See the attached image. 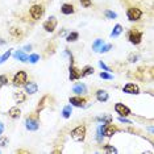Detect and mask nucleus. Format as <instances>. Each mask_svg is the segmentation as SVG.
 <instances>
[{"mask_svg":"<svg viewBox=\"0 0 154 154\" xmlns=\"http://www.w3.org/2000/svg\"><path fill=\"white\" fill-rule=\"evenodd\" d=\"M124 92L132 94V95H137V94H140V88L134 83H128V85L124 86Z\"/></svg>","mask_w":154,"mask_h":154,"instance_id":"nucleus-9","label":"nucleus"},{"mask_svg":"<svg viewBox=\"0 0 154 154\" xmlns=\"http://www.w3.org/2000/svg\"><path fill=\"white\" fill-rule=\"evenodd\" d=\"M119 120H120L121 122H127V124H131V121H128V120H127V119H124V117H122V116H121L120 119H119Z\"/></svg>","mask_w":154,"mask_h":154,"instance_id":"nucleus-39","label":"nucleus"},{"mask_svg":"<svg viewBox=\"0 0 154 154\" xmlns=\"http://www.w3.org/2000/svg\"><path fill=\"white\" fill-rule=\"evenodd\" d=\"M72 113V109H71V106H66L63 108V111H62V116H63L65 119H69L70 116H71Z\"/></svg>","mask_w":154,"mask_h":154,"instance_id":"nucleus-21","label":"nucleus"},{"mask_svg":"<svg viewBox=\"0 0 154 154\" xmlns=\"http://www.w3.org/2000/svg\"><path fill=\"white\" fill-rule=\"evenodd\" d=\"M55 26H57V19H55L54 16H51L48 21L44 23V29L46 30V32H53L55 29Z\"/></svg>","mask_w":154,"mask_h":154,"instance_id":"nucleus-7","label":"nucleus"},{"mask_svg":"<svg viewBox=\"0 0 154 154\" xmlns=\"http://www.w3.org/2000/svg\"><path fill=\"white\" fill-rule=\"evenodd\" d=\"M116 132H117V128L115 127L113 124H111V122H108L107 125L103 127V133H104V136H107V137H112Z\"/></svg>","mask_w":154,"mask_h":154,"instance_id":"nucleus-8","label":"nucleus"},{"mask_svg":"<svg viewBox=\"0 0 154 154\" xmlns=\"http://www.w3.org/2000/svg\"><path fill=\"white\" fill-rule=\"evenodd\" d=\"M115 111L117 112L120 116H129L131 115V109L127 107V106H124V104H121V103H117L116 106H115Z\"/></svg>","mask_w":154,"mask_h":154,"instance_id":"nucleus-6","label":"nucleus"},{"mask_svg":"<svg viewBox=\"0 0 154 154\" xmlns=\"http://www.w3.org/2000/svg\"><path fill=\"white\" fill-rule=\"evenodd\" d=\"M30 49H32V46H30V45H26V46L24 48V50H25V51H28V50H30Z\"/></svg>","mask_w":154,"mask_h":154,"instance_id":"nucleus-41","label":"nucleus"},{"mask_svg":"<svg viewBox=\"0 0 154 154\" xmlns=\"http://www.w3.org/2000/svg\"><path fill=\"white\" fill-rule=\"evenodd\" d=\"M3 44H5V41L4 40H0V45H3Z\"/></svg>","mask_w":154,"mask_h":154,"instance_id":"nucleus-42","label":"nucleus"},{"mask_svg":"<svg viewBox=\"0 0 154 154\" xmlns=\"http://www.w3.org/2000/svg\"><path fill=\"white\" fill-rule=\"evenodd\" d=\"M8 142V140H7L5 137H3V138H0V146H5V143Z\"/></svg>","mask_w":154,"mask_h":154,"instance_id":"nucleus-38","label":"nucleus"},{"mask_svg":"<svg viewBox=\"0 0 154 154\" xmlns=\"http://www.w3.org/2000/svg\"><path fill=\"white\" fill-rule=\"evenodd\" d=\"M13 99L16 100V103H24L25 101V95H24V92H15L13 94Z\"/></svg>","mask_w":154,"mask_h":154,"instance_id":"nucleus-19","label":"nucleus"},{"mask_svg":"<svg viewBox=\"0 0 154 154\" xmlns=\"http://www.w3.org/2000/svg\"><path fill=\"white\" fill-rule=\"evenodd\" d=\"M11 54H12V50H8V51H5V53L3 54L2 57H0V65H2L3 62H5L7 59H8L9 57H11Z\"/></svg>","mask_w":154,"mask_h":154,"instance_id":"nucleus-24","label":"nucleus"},{"mask_svg":"<svg viewBox=\"0 0 154 154\" xmlns=\"http://www.w3.org/2000/svg\"><path fill=\"white\" fill-rule=\"evenodd\" d=\"M106 16L108 17V19H116L117 15L115 12H112V11H106Z\"/></svg>","mask_w":154,"mask_h":154,"instance_id":"nucleus-33","label":"nucleus"},{"mask_svg":"<svg viewBox=\"0 0 154 154\" xmlns=\"http://www.w3.org/2000/svg\"><path fill=\"white\" fill-rule=\"evenodd\" d=\"M38 61H40V55H38V54H32L29 57V62H30V63H36V62H38Z\"/></svg>","mask_w":154,"mask_h":154,"instance_id":"nucleus-28","label":"nucleus"},{"mask_svg":"<svg viewBox=\"0 0 154 154\" xmlns=\"http://www.w3.org/2000/svg\"><path fill=\"white\" fill-rule=\"evenodd\" d=\"M11 34H12V36L19 37V36H21V30L17 29V28H12V29H11Z\"/></svg>","mask_w":154,"mask_h":154,"instance_id":"nucleus-30","label":"nucleus"},{"mask_svg":"<svg viewBox=\"0 0 154 154\" xmlns=\"http://www.w3.org/2000/svg\"><path fill=\"white\" fill-rule=\"evenodd\" d=\"M25 91H26L28 94H30V95H33V94H36L37 91H38V86L34 82L25 83Z\"/></svg>","mask_w":154,"mask_h":154,"instance_id":"nucleus-14","label":"nucleus"},{"mask_svg":"<svg viewBox=\"0 0 154 154\" xmlns=\"http://www.w3.org/2000/svg\"><path fill=\"white\" fill-rule=\"evenodd\" d=\"M61 11L63 15H71V13H74V7L71 4H63L61 8Z\"/></svg>","mask_w":154,"mask_h":154,"instance_id":"nucleus-18","label":"nucleus"},{"mask_svg":"<svg viewBox=\"0 0 154 154\" xmlns=\"http://www.w3.org/2000/svg\"><path fill=\"white\" fill-rule=\"evenodd\" d=\"M127 16H128V19L131 20V21H137V20L141 19V16H142V11L140 8H129L128 9V12H127Z\"/></svg>","mask_w":154,"mask_h":154,"instance_id":"nucleus-2","label":"nucleus"},{"mask_svg":"<svg viewBox=\"0 0 154 154\" xmlns=\"http://www.w3.org/2000/svg\"><path fill=\"white\" fill-rule=\"evenodd\" d=\"M99 66H100V67L104 70V71H111V69L108 67V66L104 65V62H103V61H99Z\"/></svg>","mask_w":154,"mask_h":154,"instance_id":"nucleus-35","label":"nucleus"},{"mask_svg":"<svg viewBox=\"0 0 154 154\" xmlns=\"http://www.w3.org/2000/svg\"><path fill=\"white\" fill-rule=\"evenodd\" d=\"M94 71H95V70H94L92 66H86V67L83 69V71L80 72V75L82 76H88L91 74H94Z\"/></svg>","mask_w":154,"mask_h":154,"instance_id":"nucleus-20","label":"nucleus"},{"mask_svg":"<svg viewBox=\"0 0 154 154\" xmlns=\"http://www.w3.org/2000/svg\"><path fill=\"white\" fill-rule=\"evenodd\" d=\"M42 15H44V8H42V5L34 4L32 8H30V16H32L33 20L41 19V17H42Z\"/></svg>","mask_w":154,"mask_h":154,"instance_id":"nucleus-4","label":"nucleus"},{"mask_svg":"<svg viewBox=\"0 0 154 154\" xmlns=\"http://www.w3.org/2000/svg\"><path fill=\"white\" fill-rule=\"evenodd\" d=\"M97 120H99V121H103V124H108V122H111V121H112V116H111V115H107V116L99 117Z\"/></svg>","mask_w":154,"mask_h":154,"instance_id":"nucleus-27","label":"nucleus"},{"mask_svg":"<svg viewBox=\"0 0 154 154\" xmlns=\"http://www.w3.org/2000/svg\"><path fill=\"white\" fill-rule=\"evenodd\" d=\"M108 97H109V96H108V92H107V91H104V90H99L96 92V99L99 101H103V103H104V101L108 100Z\"/></svg>","mask_w":154,"mask_h":154,"instance_id":"nucleus-15","label":"nucleus"},{"mask_svg":"<svg viewBox=\"0 0 154 154\" xmlns=\"http://www.w3.org/2000/svg\"><path fill=\"white\" fill-rule=\"evenodd\" d=\"M8 83V78L7 75H0V86H5Z\"/></svg>","mask_w":154,"mask_h":154,"instance_id":"nucleus-31","label":"nucleus"},{"mask_svg":"<svg viewBox=\"0 0 154 154\" xmlns=\"http://www.w3.org/2000/svg\"><path fill=\"white\" fill-rule=\"evenodd\" d=\"M78 37H79V34H78V33H76V32H72V33H70V34H69L66 40H67L69 42H74V41L78 40Z\"/></svg>","mask_w":154,"mask_h":154,"instance_id":"nucleus-23","label":"nucleus"},{"mask_svg":"<svg viewBox=\"0 0 154 154\" xmlns=\"http://www.w3.org/2000/svg\"><path fill=\"white\" fill-rule=\"evenodd\" d=\"M70 75H69V78H70V80H76V79H79L80 76V71L76 67H74L72 65H70Z\"/></svg>","mask_w":154,"mask_h":154,"instance_id":"nucleus-12","label":"nucleus"},{"mask_svg":"<svg viewBox=\"0 0 154 154\" xmlns=\"http://www.w3.org/2000/svg\"><path fill=\"white\" fill-rule=\"evenodd\" d=\"M80 3H82V5L86 7V8H88V7H91V4H92L91 0H80Z\"/></svg>","mask_w":154,"mask_h":154,"instance_id":"nucleus-34","label":"nucleus"},{"mask_svg":"<svg viewBox=\"0 0 154 154\" xmlns=\"http://www.w3.org/2000/svg\"><path fill=\"white\" fill-rule=\"evenodd\" d=\"M142 40V33L138 32V30H131L129 32V41H131L132 44L134 45H138L140 42H141Z\"/></svg>","mask_w":154,"mask_h":154,"instance_id":"nucleus-5","label":"nucleus"},{"mask_svg":"<svg viewBox=\"0 0 154 154\" xmlns=\"http://www.w3.org/2000/svg\"><path fill=\"white\" fill-rule=\"evenodd\" d=\"M3 131H4V125H3V122L0 121V134L3 133Z\"/></svg>","mask_w":154,"mask_h":154,"instance_id":"nucleus-40","label":"nucleus"},{"mask_svg":"<svg viewBox=\"0 0 154 154\" xmlns=\"http://www.w3.org/2000/svg\"><path fill=\"white\" fill-rule=\"evenodd\" d=\"M101 136H103V127L97 129V141H101Z\"/></svg>","mask_w":154,"mask_h":154,"instance_id":"nucleus-36","label":"nucleus"},{"mask_svg":"<svg viewBox=\"0 0 154 154\" xmlns=\"http://www.w3.org/2000/svg\"><path fill=\"white\" fill-rule=\"evenodd\" d=\"M104 152H107V153H117V150H116V148H113V146H111V145H106L104 146Z\"/></svg>","mask_w":154,"mask_h":154,"instance_id":"nucleus-29","label":"nucleus"},{"mask_svg":"<svg viewBox=\"0 0 154 154\" xmlns=\"http://www.w3.org/2000/svg\"><path fill=\"white\" fill-rule=\"evenodd\" d=\"M15 58L19 59V61H21V62H28V61H29V55L25 54V53H24V51H21V50L16 51V53H15Z\"/></svg>","mask_w":154,"mask_h":154,"instance_id":"nucleus-16","label":"nucleus"},{"mask_svg":"<svg viewBox=\"0 0 154 154\" xmlns=\"http://www.w3.org/2000/svg\"><path fill=\"white\" fill-rule=\"evenodd\" d=\"M8 115H9V117H12V119H19L20 115H21V111L17 107H12L11 109L8 111Z\"/></svg>","mask_w":154,"mask_h":154,"instance_id":"nucleus-17","label":"nucleus"},{"mask_svg":"<svg viewBox=\"0 0 154 154\" xmlns=\"http://www.w3.org/2000/svg\"><path fill=\"white\" fill-rule=\"evenodd\" d=\"M103 45V40H96L95 42L92 44V50H95V51H99V49L100 46Z\"/></svg>","mask_w":154,"mask_h":154,"instance_id":"nucleus-25","label":"nucleus"},{"mask_svg":"<svg viewBox=\"0 0 154 154\" xmlns=\"http://www.w3.org/2000/svg\"><path fill=\"white\" fill-rule=\"evenodd\" d=\"M86 137V127L85 125H79L75 129L71 131V138L74 141H83Z\"/></svg>","mask_w":154,"mask_h":154,"instance_id":"nucleus-1","label":"nucleus"},{"mask_svg":"<svg viewBox=\"0 0 154 154\" xmlns=\"http://www.w3.org/2000/svg\"><path fill=\"white\" fill-rule=\"evenodd\" d=\"M100 78L101 79H113V75L108 74V72H100Z\"/></svg>","mask_w":154,"mask_h":154,"instance_id":"nucleus-32","label":"nucleus"},{"mask_svg":"<svg viewBox=\"0 0 154 154\" xmlns=\"http://www.w3.org/2000/svg\"><path fill=\"white\" fill-rule=\"evenodd\" d=\"M25 127H26L28 131H37L38 129V121L34 120V119H26Z\"/></svg>","mask_w":154,"mask_h":154,"instance_id":"nucleus-11","label":"nucleus"},{"mask_svg":"<svg viewBox=\"0 0 154 154\" xmlns=\"http://www.w3.org/2000/svg\"><path fill=\"white\" fill-rule=\"evenodd\" d=\"M69 101L71 103V106H75V107H85L86 104V99H83V97H79V96H72L70 97Z\"/></svg>","mask_w":154,"mask_h":154,"instance_id":"nucleus-10","label":"nucleus"},{"mask_svg":"<svg viewBox=\"0 0 154 154\" xmlns=\"http://www.w3.org/2000/svg\"><path fill=\"white\" fill-rule=\"evenodd\" d=\"M111 48H112V45L111 44H107V45H101V46H100V49H99V51H100V53H107V51L108 50H111Z\"/></svg>","mask_w":154,"mask_h":154,"instance_id":"nucleus-26","label":"nucleus"},{"mask_svg":"<svg viewBox=\"0 0 154 154\" xmlns=\"http://www.w3.org/2000/svg\"><path fill=\"white\" fill-rule=\"evenodd\" d=\"M26 79H28V75L25 71H19L17 74L13 76V85L15 86H23L26 83Z\"/></svg>","mask_w":154,"mask_h":154,"instance_id":"nucleus-3","label":"nucleus"},{"mask_svg":"<svg viewBox=\"0 0 154 154\" xmlns=\"http://www.w3.org/2000/svg\"><path fill=\"white\" fill-rule=\"evenodd\" d=\"M72 92H75L76 95H82V94L87 92V87H86V85H83V83H78V85H75L72 87Z\"/></svg>","mask_w":154,"mask_h":154,"instance_id":"nucleus-13","label":"nucleus"},{"mask_svg":"<svg viewBox=\"0 0 154 154\" xmlns=\"http://www.w3.org/2000/svg\"><path fill=\"white\" fill-rule=\"evenodd\" d=\"M121 32H122V26H121V25H119V24H117V25L113 28V30H112L111 37H117V36H119V34H120Z\"/></svg>","mask_w":154,"mask_h":154,"instance_id":"nucleus-22","label":"nucleus"},{"mask_svg":"<svg viewBox=\"0 0 154 154\" xmlns=\"http://www.w3.org/2000/svg\"><path fill=\"white\" fill-rule=\"evenodd\" d=\"M137 59H138V55H131V57H129V62H132V63H133V62H136V61H137Z\"/></svg>","mask_w":154,"mask_h":154,"instance_id":"nucleus-37","label":"nucleus"}]
</instances>
